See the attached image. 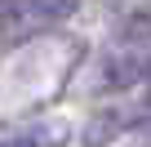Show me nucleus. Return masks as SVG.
<instances>
[{
  "instance_id": "2",
  "label": "nucleus",
  "mask_w": 151,
  "mask_h": 147,
  "mask_svg": "<svg viewBox=\"0 0 151 147\" xmlns=\"http://www.w3.org/2000/svg\"><path fill=\"white\" fill-rule=\"evenodd\" d=\"M67 143H71L67 120H31L22 129L0 134V147H67Z\"/></svg>"
},
{
  "instance_id": "1",
  "label": "nucleus",
  "mask_w": 151,
  "mask_h": 147,
  "mask_svg": "<svg viewBox=\"0 0 151 147\" xmlns=\"http://www.w3.org/2000/svg\"><path fill=\"white\" fill-rule=\"evenodd\" d=\"M80 0H0V40H31L67 22Z\"/></svg>"
},
{
  "instance_id": "3",
  "label": "nucleus",
  "mask_w": 151,
  "mask_h": 147,
  "mask_svg": "<svg viewBox=\"0 0 151 147\" xmlns=\"http://www.w3.org/2000/svg\"><path fill=\"white\" fill-rule=\"evenodd\" d=\"M147 80H151V71H147Z\"/></svg>"
}]
</instances>
